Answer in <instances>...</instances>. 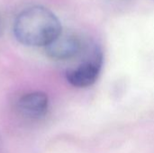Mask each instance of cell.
<instances>
[{
	"label": "cell",
	"instance_id": "1",
	"mask_svg": "<svg viewBox=\"0 0 154 153\" xmlns=\"http://www.w3.org/2000/svg\"><path fill=\"white\" fill-rule=\"evenodd\" d=\"M62 32L59 18L48 8L34 5L22 11L14 20L17 41L31 47H46Z\"/></svg>",
	"mask_w": 154,
	"mask_h": 153
},
{
	"label": "cell",
	"instance_id": "2",
	"mask_svg": "<svg viewBox=\"0 0 154 153\" xmlns=\"http://www.w3.org/2000/svg\"><path fill=\"white\" fill-rule=\"evenodd\" d=\"M103 64L102 51L95 47L92 54L82 63L66 72L68 82L76 87H88L97 79Z\"/></svg>",
	"mask_w": 154,
	"mask_h": 153
},
{
	"label": "cell",
	"instance_id": "3",
	"mask_svg": "<svg viewBox=\"0 0 154 153\" xmlns=\"http://www.w3.org/2000/svg\"><path fill=\"white\" fill-rule=\"evenodd\" d=\"M82 45L79 38L69 32H61L53 41L45 47L47 55L57 60H65L77 56Z\"/></svg>",
	"mask_w": 154,
	"mask_h": 153
},
{
	"label": "cell",
	"instance_id": "4",
	"mask_svg": "<svg viewBox=\"0 0 154 153\" xmlns=\"http://www.w3.org/2000/svg\"><path fill=\"white\" fill-rule=\"evenodd\" d=\"M17 108L19 112L27 118H42L47 114L49 108L48 96L42 91L27 93L19 98Z\"/></svg>",
	"mask_w": 154,
	"mask_h": 153
},
{
	"label": "cell",
	"instance_id": "5",
	"mask_svg": "<svg viewBox=\"0 0 154 153\" xmlns=\"http://www.w3.org/2000/svg\"><path fill=\"white\" fill-rule=\"evenodd\" d=\"M3 29H4V20H3V17L0 14V35L3 32Z\"/></svg>",
	"mask_w": 154,
	"mask_h": 153
}]
</instances>
